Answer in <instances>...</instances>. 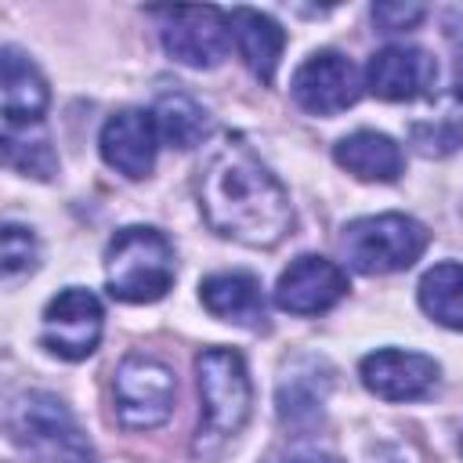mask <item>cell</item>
<instances>
[{
	"mask_svg": "<svg viewBox=\"0 0 463 463\" xmlns=\"http://www.w3.org/2000/svg\"><path fill=\"white\" fill-rule=\"evenodd\" d=\"M195 195L206 224L242 246H279L293 228V206L282 181L239 137L210 152L195 177Z\"/></svg>",
	"mask_w": 463,
	"mask_h": 463,
	"instance_id": "6da1fadb",
	"label": "cell"
},
{
	"mask_svg": "<svg viewBox=\"0 0 463 463\" xmlns=\"http://www.w3.org/2000/svg\"><path fill=\"white\" fill-rule=\"evenodd\" d=\"M199 373V430H195V456H217L250 420V373L239 351L232 347H206L195 358Z\"/></svg>",
	"mask_w": 463,
	"mask_h": 463,
	"instance_id": "7a4b0ae2",
	"label": "cell"
},
{
	"mask_svg": "<svg viewBox=\"0 0 463 463\" xmlns=\"http://www.w3.org/2000/svg\"><path fill=\"white\" fill-rule=\"evenodd\" d=\"M7 430L33 463H94V449L69 412L47 391H25L7 409Z\"/></svg>",
	"mask_w": 463,
	"mask_h": 463,
	"instance_id": "3957f363",
	"label": "cell"
},
{
	"mask_svg": "<svg viewBox=\"0 0 463 463\" xmlns=\"http://www.w3.org/2000/svg\"><path fill=\"white\" fill-rule=\"evenodd\" d=\"M109 293L127 304H152L174 286V246L163 232L130 224L105 250Z\"/></svg>",
	"mask_w": 463,
	"mask_h": 463,
	"instance_id": "277c9868",
	"label": "cell"
},
{
	"mask_svg": "<svg viewBox=\"0 0 463 463\" xmlns=\"http://www.w3.org/2000/svg\"><path fill=\"white\" fill-rule=\"evenodd\" d=\"M427 242H430V232L416 217H405V213L358 217L340 235V250H344L347 264L362 275L405 271L420 260Z\"/></svg>",
	"mask_w": 463,
	"mask_h": 463,
	"instance_id": "5b68a950",
	"label": "cell"
},
{
	"mask_svg": "<svg viewBox=\"0 0 463 463\" xmlns=\"http://www.w3.org/2000/svg\"><path fill=\"white\" fill-rule=\"evenodd\" d=\"M112 398H116V416L130 430H148L170 420L174 398H177V380L174 373L148 358V354H127L116 365L112 376Z\"/></svg>",
	"mask_w": 463,
	"mask_h": 463,
	"instance_id": "8992f818",
	"label": "cell"
},
{
	"mask_svg": "<svg viewBox=\"0 0 463 463\" xmlns=\"http://www.w3.org/2000/svg\"><path fill=\"white\" fill-rule=\"evenodd\" d=\"M101 326H105L101 300L83 286H69L43 307L40 344L65 362H80L94 354L101 340Z\"/></svg>",
	"mask_w": 463,
	"mask_h": 463,
	"instance_id": "52a82bcc",
	"label": "cell"
},
{
	"mask_svg": "<svg viewBox=\"0 0 463 463\" xmlns=\"http://www.w3.org/2000/svg\"><path fill=\"white\" fill-rule=\"evenodd\" d=\"M163 18V47L174 61L192 69H210L228 54L232 25L228 14L217 7H166L156 11Z\"/></svg>",
	"mask_w": 463,
	"mask_h": 463,
	"instance_id": "ba28073f",
	"label": "cell"
},
{
	"mask_svg": "<svg viewBox=\"0 0 463 463\" xmlns=\"http://www.w3.org/2000/svg\"><path fill=\"white\" fill-rule=\"evenodd\" d=\"M293 101L311 116H336L358 101V72L340 51H318L293 72Z\"/></svg>",
	"mask_w": 463,
	"mask_h": 463,
	"instance_id": "9c48e42d",
	"label": "cell"
},
{
	"mask_svg": "<svg viewBox=\"0 0 463 463\" xmlns=\"http://www.w3.org/2000/svg\"><path fill=\"white\" fill-rule=\"evenodd\" d=\"M98 145H101V159L123 177L130 181L148 177L156 166V148H159L156 116L145 109H123L105 119Z\"/></svg>",
	"mask_w": 463,
	"mask_h": 463,
	"instance_id": "30bf717a",
	"label": "cell"
},
{
	"mask_svg": "<svg viewBox=\"0 0 463 463\" xmlns=\"http://www.w3.org/2000/svg\"><path fill=\"white\" fill-rule=\"evenodd\" d=\"M344 293H347L344 268L326 257L304 253L279 275L275 304L289 315H318V311H329Z\"/></svg>",
	"mask_w": 463,
	"mask_h": 463,
	"instance_id": "8fae6325",
	"label": "cell"
},
{
	"mask_svg": "<svg viewBox=\"0 0 463 463\" xmlns=\"http://www.w3.org/2000/svg\"><path fill=\"white\" fill-rule=\"evenodd\" d=\"M438 80V65L427 51L420 47H405V43H391L383 51H376L365 65V87L383 98V101H412L434 90Z\"/></svg>",
	"mask_w": 463,
	"mask_h": 463,
	"instance_id": "7c38bea8",
	"label": "cell"
},
{
	"mask_svg": "<svg viewBox=\"0 0 463 463\" xmlns=\"http://www.w3.org/2000/svg\"><path fill=\"white\" fill-rule=\"evenodd\" d=\"M362 383L383 398V402H412L423 398L434 380H438V362L420 354V351H398V347H383L362 358L358 365Z\"/></svg>",
	"mask_w": 463,
	"mask_h": 463,
	"instance_id": "4fadbf2b",
	"label": "cell"
},
{
	"mask_svg": "<svg viewBox=\"0 0 463 463\" xmlns=\"http://www.w3.org/2000/svg\"><path fill=\"white\" fill-rule=\"evenodd\" d=\"M47 101L51 94L40 69L18 47H4V130L40 127Z\"/></svg>",
	"mask_w": 463,
	"mask_h": 463,
	"instance_id": "5bb4252c",
	"label": "cell"
},
{
	"mask_svg": "<svg viewBox=\"0 0 463 463\" xmlns=\"http://www.w3.org/2000/svg\"><path fill=\"white\" fill-rule=\"evenodd\" d=\"M203 307L224 322L246 326V329H268V307H264V293L260 282L250 271H221L203 279L199 286Z\"/></svg>",
	"mask_w": 463,
	"mask_h": 463,
	"instance_id": "9a60e30c",
	"label": "cell"
},
{
	"mask_svg": "<svg viewBox=\"0 0 463 463\" xmlns=\"http://www.w3.org/2000/svg\"><path fill=\"white\" fill-rule=\"evenodd\" d=\"M329 369L322 358H297L289 369H286V380L279 383V420L293 430H304V427H315L322 420V405H326V394H329Z\"/></svg>",
	"mask_w": 463,
	"mask_h": 463,
	"instance_id": "2e32d148",
	"label": "cell"
},
{
	"mask_svg": "<svg viewBox=\"0 0 463 463\" xmlns=\"http://www.w3.org/2000/svg\"><path fill=\"white\" fill-rule=\"evenodd\" d=\"M228 25H232L235 47H239L242 61L250 65V72L260 83H271L275 80V69H279V58H282V47H286L282 25L275 18L253 11V7H235L228 14Z\"/></svg>",
	"mask_w": 463,
	"mask_h": 463,
	"instance_id": "e0dca14e",
	"label": "cell"
},
{
	"mask_svg": "<svg viewBox=\"0 0 463 463\" xmlns=\"http://www.w3.org/2000/svg\"><path fill=\"white\" fill-rule=\"evenodd\" d=\"M333 159L362 181H398L402 174V148L380 130H354L340 137Z\"/></svg>",
	"mask_w": 463,
	"mask_h": 463,
	"instance_id": "ac0fdd59",
	"label": "cell"
},
{
	"mask_svg": "<svg viewBox=\"0 0 463 463\" xmlns=\"http://www.w3.org/2000/svg\"><path fill=\"white\" fill-rule=\"evenodd\" d=\"M156 127H159V137L174 148H195L206 134H210V112L184 90H166L159 94L156 109Z\"/></svg>",
	"mask_w": 463,
	"mask_h": 463,
	"instance_id": "d6986e66",
	"label": "cell"
},
{
	"mask_svg": "<svg viewBox=\"0 0 463 463\" xmlns=\"http://www.w3.org/2000/svg\"><path fill=\"white\" fill-rule=\"evenodd\" d=\"M420 307L449 329H463V264L441 260L420 279Z\"/></svg>",
	"mask_w": 463,
	"mask_h": 463,
	"instance_id": "ffe728a7",
	"label": "cell"
},
{
	"mask_svg": "<svg viewBox=\"0 0 463 463\" xmlns=\"http://www.w3.org/2000/svg\"><path fill=\"white\" fill-rule=\"evenodd\" d=\"M4 163L11 170L33 174V177H51L58 170V159L51 152V141L40 134V127H25V130H4Z\"/></svg>",
	"mask_w": 463,
	"mask_h": 463,
	"instance_id": "44dd1931",
	"label": "cell"
},
{
	"mask_svg": "<svg viewBox=\"0 0 463 463\" xmlns=\"http://www.w3.org/2000/svg\"><path fill=\"white\" fill-rule=\"evenodd\" d=\"M409 141L420 156H452L456 148H463V116H445V119H430V123H412L409 127Z\"/></svg>",
	"mask_w": 463,
	"mask_h": 463,
	"instance_id": "7402d4cb",
	"label": "cell"
},
{
	"mask_svg": "<svg viewBox=\"0 0 463 463\" xmlns=\"http://www.w3.org/2000/svg\"><path fill=\"white\" fill-rule=\"evenodd\" d=\"M0 257H4V279H18L25 271L36 268V239L29 228L22 224H4V239H0Z\"/></svg>",
	"mask_w": 463,
	"mask_h": 463,
	"instance_id": "603a6c76",
	"label": "cell"
},
{
	"mask_svg": "<svg viewBox=\"0 0 463 463\" xmlns=\"http://www.w3.org/2000/svg\"><path fill=\"white\" fill-rule=\"evenodd\" d=\"M423 14H427L423 4H373V22L380 25V33H405L420 25Z\"/></svg>",
	"mask_w": 463,
	"mask_h": 463,
	"instance_id": "cb8c5ba5",
	"label": "cell"
},
{
	"mask_svg": "<svg viewBox=\"0 0 463 463\" xmlns=\"http://www.w3.org/2000/svg\"><path fill=\"white\" fill-rule=\"evenodd\" d=\"M268 463H344V459L322 456V452H300V456H282V459H268Z\"/></svg>",
	"mask_w": 463,
	"mask_h": 463,
	"instance_id": "d4e9b609",
	"label": "cell"
},
{
	"mask_svg": "<svg viewBox=\"0 0 463 463\" xmlns=\"http://www.w3.org/2000/svg\"><path fill=\"white\" fill-rule=\"evenodd\" d=\"M452 90H456V98L463 101V43L456 47V72H452Z\"/></svg>",
	"mask_w": 463,
	"mask_h": 463,
	"instance_id": "484cf974",
	"label": "cell"
},
{
	"mask_svg": "<svg viewBox=\"0 0 463 463\" xmlns=\"http://www.w3.org/2000/svg\"><path fill=\"white\" fill-rule=\"evenodd\" d=\"M459 452H463V434H459Z\"/></svg>",
	"mask_w": 463,
	"mask_h": 463,
	"instance_id": "4316f807",
	"label": "cell"
}]
</instances>
